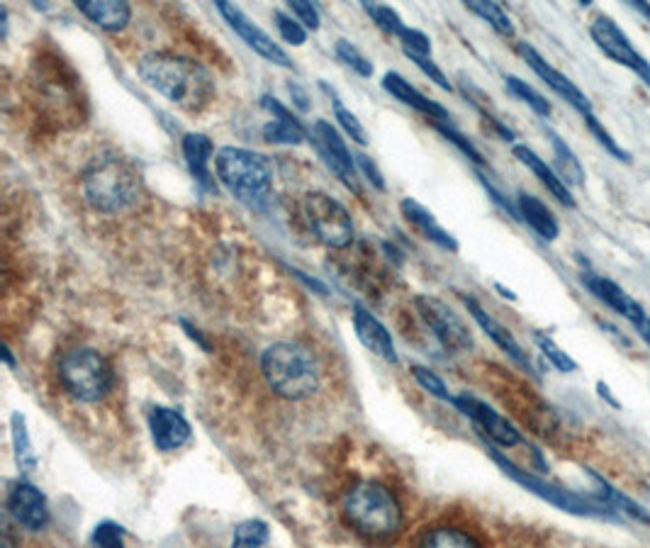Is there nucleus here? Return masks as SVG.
Segmentation results:
<instances>
[{
    "instance_id": "26",
    "label": "nucleus",
    "mask_w": 650,
    "mask_h": 548,
    "mask_svg": "<svg viewBox=\"0 0 650 548\" xmlns=\"http://www.w3.org/2000/svg\"><path fill=\"white\" fill-rule=\"evenodd\" d=\"M400 210H402V215H405V220L412 222V225L417 227L419 232L429 239V242H434L436 246H441V249H446V251H458L456 237H453L451 232H446V229L436 222V217L431 215L424 205H419L417 200L405 198L400 203Z\"/></svg>"
},
{
    "instance_id": "2",
    "label": "nucleus",
    "mask_w": 650,
    "mask_h": 548,
    "mask_svg": "<svg viewBox=\"0 0 650 548\" xmlns=\"http://www.w3.org/2000/svg\"><path fill=\"white\" fill-rule=\"evenodd\" d=\"M81 186L86 203L105 215L127 212L142 198V176L137 166L117 152L93 156L83 169Z\"/></svg>"
},
{
    "instance_id": "43",
    "label": "nucleus",
    "mask_w": 650,
    "mask_h": 548,
    "mask_svg": "<svg viewBox=\"0 0 650 548\" xmlns=\"http://www.w3.org/2000/svg\"><path fill=\"white\" fill-rule=\"evenodd\" d=\"M288 8L290 13H293V18L302 22L305 30H312V32L319 30V25H322L319 20L322 18H319V8L315 3H307V0H290Z\"/></svg>"
},
{
    "instance_id": "10",
    "label": "nucleus",
    "mask_w": 650,
    "mask_h": 548,
    "mask_svg": "<svg viewBox=\"0 0 650 548\" xmlns=\"http://www.w3.org/2000/svg\"><path fill=\"white\" fill-rule=\"evenodd\" d=\"M590 35L595 39L597 49L604 57L616 61V64L624 66V69L633 71V74L650 88V61L633 47V42L626 37V32L616 25V20L607 18V15H597L590 25Z\"/></svg>"
},
{
    "instance_id": "14",
    "label": "nucleus",
    "mask_w": 650,
    "mask_h": 548,
    "mask_svg": "<svg viewBox=\"0 0 650 548\" xmlns=\"http://www.w3.org/2000/svg\"><path fill=\"white\" fill-rule=\"evenodd\" d=\"M517 49H519L521 59H524L526 64H529V69L534 71V74L539 76L541 81L546 83V86L551 88L553 93L560 95V98H563L565 103L573 105V108L577 110V113H580L582 117L595 113V105H592V100L587 98L585 91H582L580 86H575V83L570 81V78L565 76L563 71H558L556 66L551 64V61L543 59L541 54L536 52L534 47H531V44L519 42V47H517Z\"/></svg>"
},
{
    "instance_id": "17",
    "label": "nucleus",
    "mask_w": 650,
    "mask_h": 548,
    "mask_svg": "<svg viewBox=\"0 0 650 548\" xmlns=\"http://www.w3.org/2000/svg\"><path fill=\"white\" fill-rule=\"evenodd\" d=\"M582 283H585V288L595 295L599 303L607 305L609 310L616 312V315H621L624 320H629L631 324H638L643 317H648L641 303H636V300H633L619 283L609 281V278L597 276V273H590V271L582 276Z\"/></svg>"
},
{
    "instance_id": "18",
    "label": "nucleus",
    "mask_w": 650,
    "mask_h": 548,
    "mask_svg": "<svg viewBox=\"0 0 650 548\" xmlns=\"http://www.w3.org/2000/svg\"><path fill=\"white\" fill-rule=\"evenodd\" d=\"M465 307H468L470 317H473V320L480 324V329H483L487 337H490L497 346H500V349L509 356V359L517 363V366L524 368L526 373H534V363H531L529 356H526V351L521 349V344L517 339H514V334L509 332L507 327H502V324L497 322L495 317H492L490 312H487L485 307L480 305L475 298H465Z\"/></svg>"
},
{
    "instance_id": "4",
    "label": "nucleus",
    "mask_w": 650,
    "mask_h": 548,
    "mask_svg": "<svg viewBox=\"0 0 650 548\" xmlns=\"http://www.w3.org/2000/svg\"><path fill=\"white\" fill-rule=\"evenodd\" d=\"M261 373L268 388L285 400H307L319 390V363L315 351L300 341H278L261 356Z\"/></svg>"
},
{
    "instance_id": "50",
    "label": "nucleus",
    "mask_w": 650,
    "mask_h": 548,
    "mask_svg": "<svg viewBox=\"0 0 650 548\" xmlns=\"http://www.w3.org/2000/svg\"><path fill=\"white\" fill-rule=\"evenodd\" d=\"M633 327H636V332L641 334V339L650 346V317H643V320L638 324H633Z\"/></svg>"
},
{
    "instance_id": "11",
    "label": "nucleus",
    "mask_w": 650,
    "mask_h": 548,
    "mask_svg": "<svg viewBox=\"0 0 650 548\" xmlns=\"http://www.w3.org/2000/svg\"><path fill=\"white\" fill-rule=\"evenodd\" d=\"M310 139L312 144H315L317 154L322 156L324 164L329 166V171H334L336 178H339L346 188L353 190L356 195H361L356 154L349 152V147H346V142L341 139V134L336 132V127H332V122L315 120Z\"/></svg>"
},
{
    "instance_id": "22",
    "label": "nucleus",
    "mask_w": 650,
    "mask_h": 548,
    "mask_svg": "<svg viewBox=\"0 0 650 548\" xmlns=\"http://www.w3.org/2000/svg\"><path fill=\"white\" fill-rule=\"evenodd\" d=\"M383 88L392 95V98L400 100V103L409 105V108H414L417 113L427 115L431 122H436V120L448 122V120H451V113H448L444 105L427 98V95H424L422 91H417V88H414L405 76L397 74V71H388V74L383 76Z\"/></svg>"
},
{
    "instance_id": "19",
    "label": "nucleus",
    "mask_w": 650,
    "mask_h": 548,
    "mask_svg": "<svg viewBox=\"0 0 650 548\" xmlns=\"http://www.w3.org/2000/svg\"><path fill=\"white\" fill-rule=\"evenodd\" d=\"M353 329H356L361 344L366 346L368 351H373L375 356H380V359L388 363L400 361V356H397V349H395V341H392L385 324L380 322L371 310H366L361 303L353 305Z\"/></svg>"
},
{
    "instance_id": "31",
    "label": "nucleus",
    "mask_w": 650,
    "mask_h": 548,
    "mask_svg": "<svg viewBox=\"0 0 650 548\" xmlns=\"http://www.w3.org/2000/svg\"><path fill=\"white\" fill-rule=\"evenodd\" d=\"M465 8L473 10L478 18H483L487 25L492 27V30L497 32V35L502 37H514V22L509 18L507 13H504V8L500 3H487V0H470V3H465Z\"/></svg>"
},
{
    "instance_id": "32",
    "label": "nucleus",
    "mask_w": 650,
    "mask_h": 548,
    "mask_svg": "<svg viewBox=\"0 0 650 548\" xmlns=\"http://www.w3.org/2000/svg\"><path fill=\"white\" fill-rule=\"evenodd\" d=\"M271 539V529L263 519H246L234 529L232 548H263Z\"/></svg>"
},
{
    "instance_id": "44",
    "label": "nucleus",
    "mask_w": 650,
    "mask_h": 548,
    "mask_svg": "<svg viewBox=\"0 0 650 548\" xmlns=\"http://www.w3.org/2000/svg\"><path fill=\"white\" fill-rule=\"evenodd\" d=\"M407 59L412 61L414 66H417L419 71H422L424 76H429V81H434L436 86L439 88H444V91L451 93L453 91V86H451V81H448L444 71L439 69V66H436V61L431 59V57H419V54H407Z\"/></svg>"
},
{
    "instance_id": "30",
    "label": "nucleus",
    "mask_w": 650,
    "mask_h": 548,
    "mask_svg": "<svg viewBox=\"0 0 650 548\" xmlns=\"http://www.w3.org/2000/svg\"><path fill=\"white\" fill-rule=\"evenodd\" d=\"M595 480H597V485H599V495H602L607 502H612L616 510H619V514L624 512L626 517L636 519V522L648 524V527H650V512L646 510V507L638 505V502L633 500V497L626 495V492L616 490L614 485H609L607 480L599 478V475H595Z\"/></svg>"
},
{
    "instance_id": "48",
    "label": "nucleus",
    "mask_w": 650,
    "mask_h": 548,
    "mask_svg": "<svg viewBox=\"0 0 650 548\" xmlns=\"http://www.w3.org/2000/svg\"><path fill=\"white\" fill-rule=\"evenodd\" d=\"M288 88H290V93H293V98H295V103H298V108L302 110V113H307V110H310V103H307V100H310V98H307V93L302 91V88L295 86V83H290Z\"/></svg>"
},
{
    "instance_id": "27",
    "label": "nucleus",
    "mask_w": 650,
    "mask_h": 548,
    "mask_svg": "<svg viewBox=\"0 0 650 548\" xmlns=\"http://www.w3.org/2000/svg\"><path fill=\"white\" fill-rule=\"evenodd\" d=\"M417 548H485L473 531L456 524H436L419 536Z\"/></svg>"
},
{
    "instance_id": "40",
    "label": "nucleus",
    "mask_w": 650,
    "mask_h": 548,
    "mask_svg": "<svg viewBox=\"0 0 650 548\" xmlns=\"http://www.w3.org/2000/svg\"><path fill=\"white\" fill-rule=\"evenodd\" d=\"M273 20H276L280 37H283L288 44H293V47H302V44L307 42V30L302 27V22L293 18V15H288L285 10H276V13H273Z\"/></svg>"
},
{
    "instance_id": "51",
    "label": "nucleus",
    "mask_w": 650,
    "mask_h": 548,
    "mask_svg": "<svg viewBox=\"0 0 650 548\" xmlns=\"http://www.w3.org/2000/svg\"><path fill=\"white\" fill-rule=\"evenodd\" d=\"M631 8L636 10V13H641L643 18L650 22V3H643V0H631Z\"/></svg>"
},
{
    "instance_id": "13",
    "label": "nucleus",
    "mask_w": 650,
    "mask_h": 548,
    "mask_svg": "<svg viewBox=\"0 0 650 548\" xmlns=\"http://www.w3.org/2000/svg\"><path fill=\"white\" fill-rule=\"evenodd\" d=\"M217 10H220L222 18L227 20V25L232 27L239 37H242V42H246V47L254 49L259 57L271 61V64H276V66H283V69H295L293 61H290V57H288V52H285L278 42H273V37L268 35L266 30H261V27L256 25V22L251 20L249 15L239 8V5L227 3V0H220V3H217Z\"/></svg>"
},
{
    "instance_id": "12",
    "label": "nucleus",
    "mask_w": 650,
    "mask_h": 548,
    "mask_svg": "<svg viewBox=\"0 0 650 548\" xmlns=\"http://www.w3.org/2000/svg\"><path fill=\"white\" fill-rule=\"evenodd\" d=\"M451 405H456L465 417L473 419L475 427H478L480 432H483L487 439L492 441V444L502 446V449H514V446L524 444V436H521L519 429L514 427L507 417H502L495 407H490L487 402L478 400L475 395L463 393V395L453 397Z\"/></svg>"
},
{
    "instance_id": "28",
    "label": "nucleus",
    "mask_w": 650,
    "mask_h": 548,
    "mask_svg": "<svg viewBox=\"0 0 650 548\" xmlns=\"http://www.w3.org/2000/svg\"><path fill=\"white\" fill-rule=\"evenodd\" d=\"M548 137H551L553 156H556V171L558 176L563 178L565 186H585V169H582L577 154L570 149V144L560 137L558 132L546 130Z\"/></svg>"
},
{
    "instance_id": "34",
    "label": "nucleus",
    "mask_w": 650,
    "mask_h": 548,
    "mask_svg": "<svg viewBox=\"0 0 650 548\" xmlns=\"http://www.w3.org/2000/svg\"><path fill=\"white\" fill-rule=\"evenodd\" d=\"M361 8L366 10V15L371 18L375 25L380 27L383 32H388V35L400 39L405 35L407 25L402 22L400 15H397V10H392L390 5H378V3H361Z\"/></svg>"
},
{
    "instance_id": "8",
    "label": "nucleus",
    "mask_w": 650,
    "mask_h": 548,
    "mask_svg": "<svg viewBox=\"0 0 650 548\" xmlns=\"http://www.w3.org/2000/svg\"><path fill=\"white\" fill-rule=\"evenodd\" d=\"M305 215L315 237L329 249H346L353 242V220L349 210L329 193L315 190L305 198Z\"/></svg>"
},
{
    "instance_id": "20",
    "label": "nucleus",
    "mask_w": 650,
    "mask_h": 548,
    "mask_svg": "<svg viewBox=\"0 0 650 548\" xmlns=\"http://www.w3.org/2000/svg\"><path fill=\"white\" fill-rule=\"evenodd\" d=\"M261 105L273 115V120L263 127V139L271 144H293L298 147L307 139V130L302 127V122L280 103L273 95H263Z\"/></svg>"
},
{
    "instance_id": "38",
    "label": "nucleus",
    "mask_w": 650,
    "mask_h": 548,
    "mask_svg": "<svg viewBox=\"0 0 650 548\" xmlns=\"http://www.w3.org/2000/svg\"><path fill=\"white\" fill-rule=\"evenodd\" d=\"M431 125H434V130H436V132L444 134V137L448 139V142L456 144V147L461 149V154L468 156V159L473 161V164H478V166H483V164H485V156L478 152V147H475V144L470 142V139L465 137V134L458 132L456 127H451V125H448V122H441V120L431 122Z\"/></svg>"
},
{
    "instance_id": "45",
    "label": "nucleus",
    "mask_w": 650,
    "mask_h": 548,
    "mask_svg": "<svg viewBox=\"0 0 650 548\" xmlns=\"http://www.w3.org/2000/svg\"><path fill=\"white\" fill-rule=\"evenodd\" d=\"M400 42H402V52H405V54H419V57H431V39L424 35V32L407 27L405 35L400 37Z\"/></svg>"
},
{
    "instance_id": "29",
    "label": "nucleus",
    "mask_w": 650,
    "mask_h": 548,
    "mask_svg": "<svg viewBox=\"0 0 650 548\" xmlns=\"http://www.w3.org/2000/svg\"><path fill=\"white\" fill-rule=\"evenodd\" d=\"M10 434H13V449H15V461H18V468L25 475L35 473L37 456H35V451H32V441H30V432H27L25 415L13 412V417H10Z\"/></svg>"
},
{
    "instance_id": "42",
    "label": "nucleus",
    "mask_w": 650,
    "mask_h": 548,
    "mask_svg": "<svg viewBox=\"0 0 650 548\" xmlns=\"http://www.w3.org/2000/svg\"><path fill=\"white\" fill-rule=\"evenodd\" d=\"M412 376H414V380H417L419 385H422L424 390H427V393L436 395V397H439V400H446V402H451V400H453V397L448 395V388H446L444 380H441L439 376H436L434 371H429V368H424V366H412Z\"/></svg>"
},
{
    "instance_id": "25",
    "label": "nucleus",
    "mask_w": 650,
    "mask_h": 548,
    "mask_svg": "<svg viewBox=\"0 0 650 548\" xmlns=\"http://www.w3.org/2000/svg\"><path fill=\"white\" fill-rule=\"evenodd\" d=\"M517 208H519V217L521 222H526L536 234L543 239V242H556L560 237V222L558 217L553 215L551 208L543 203L541 198L531 193H521L517 195Z\"/></svg>"
},
{
    "instance_id": "6",
    "label": "nucleus",
    "mask_w": 650,
    "mask_h": 548,
    "mask_svg": "<svg viewBox=\"0 0 650 548\" xmlns=\"http://www.w3.org/2000/svg\"><path fill=\"white\" fill-rule=\"evenodd\" d=\"M490 456H492V461L502 468L504 475H509L514 483H519L521 488L529 490L531 495L546 500L548 505L558 507V510L568 512V514H575V517H592V519H607V522H621L619 510H616L612 502L604 500L602 495H582V492L565 490L556 483H548V480L539 478V475L519 468L517 463L509 461V458L502 456L500 451H490Z\"/></svg>"
},
{
    "instance_id": "7",
    "label": "nucleus",
    "mask_w": 650,
    "mask_h": 548,
    "mask_svg": "<svg viewBox=\"0 0 650 548\" xmlns=\"http://www.w3.org/2000/svg\"><path fill=\"white\" fill-rule=\"evenodd\" d=\"M59 383L78 402H100L115 385L110 361L100 351L78 346L59 359Z\"/></svg>"
},
{
    "instance_id": "33",
    "label": "nucleus",
    "mask_w": 650,
    "mask_h": 548,
    "mask_svg": "<svg viewBox=\"0 0 650 548\" xmlns=\"http://www.w3.org/2000/svg\"><path fill=\"white\" fill-rule=\"evenodd\" d=\"M504 81H507L509 93L517 95V98L521 100V103L529 105V108L534 110L536 115H541V117H551V115H553V105H551V100L543 98V95H541L539 91H536V88H531L529 83L521 81L519 76H507V78H504Z\"/></svg>"
},
{
    "instance_id": "23",
    "label": "nucleus",
    "mask_w": 650,
    "mask_h": 548,
    "mask_svg": "<svg viewBox=\"0 0 650 548\" xmlns=\"http://www.w3.org/2000/svg\"><path fill=\"white\" fill-rule=\"evenodd\" d=\"M76 8L105 32H122L132 20V5L125 0H76Z\"/></svg>"
},
{
    "instance_id": "15",
    "label": "nucleus",
    "mask_w": 650,
    "mask_h": 548,
    "mask_svg": "<svg viewBox=\"0 0 650 548\" xmlns=\"http://www.w3.org/2000/svg\"><path fill=\"white\" fill-rule=\"evenodd\" d=\"M8 512L20 527L42 531L49 524V505L44 492L27 480L15 483L8 492Z\"/></svg>"
},
{
    "instance_id": "37",
    "label": "nucleus",
    "mask_w": 650,
    "mask_h": 548,
    "mask_svg": "<svg viewBox=\"0 0 650 548\" xmlns=\"http://www.w3.org/2000/svg\"><path fill=\"white\" fill-rule=\"evenodd\" d=\"M334 52H336V57L344 61V64L349 66L351 71H356L358 76H363V78L373 76V71H375L373 64L366 57H363L361 49L353 47L349 39H339V42H336V47H334Z\"/></svg>"
},
{
    "instance_id": "52",
    "label": "nucleus",
    "mask_w": 650,
    "mask_h": 548,
    "mask_svg": "<svg viewBox=\"0 0 650 548\" xmlns=\"http://www.w3.org/2000/svg\"><path fill=\"white\" fill-rule=\"evenodd\" d=\"M3 359H5V363H8V366H15V361H13V351H10L8 346H5V349H3Z\"/></svg>"
},
{
    "instance_id": "36",
    "label": "nucleus",
    "mask_w": 650,
    "mask_h": 548,
    "mask_svg": "<svg viewBox=\"0 0 650 548\" xmlns=\"http://www.w3.org/2000/svg\"><path fill=\"white\" fill-rule=\"evenodd\" d=\"M322 88L334 98V117L339 120V125L344 127V132L349 134V137L358 144V147H366V144L371 142V139H368V132H366V127L361 125V120H358V117L353 115L351 110H346L344 105H341V100L336 98L334 91L327 86V83H322Z\"/></svg>"
},
{
    "instance_id": "24",
    "label": "nucleus",
    "mask_w": 650,
    "mask_h": 548,
    "mask_svg": "<svg viewBox=\"0 0 650 548\" xmlns=\"http://www.w3.org/2000/svg\"><path fill=\"white\" fill-rule=\"evenodd\" d=\"M514 156L519 159V164H524L526 169L539 178L543 186H546L548 193H551L560 205H565V208H577L573 190L565 186V181L558 176V171L551 169V166H548L546 161H543L541 156L534 152V149L526 147V144H517V147H514Z\"/></svg>"
},
{
    "instance_id": "49",
    "label": "nucleus",
    "mask_w": 650,
    "mask_h": 548,
    "mask_svg": "<svg viewBox=\"0 0 650 548\" xmlns=\"http://www.w3.org/2000/svg\"><path fill=\"white\" fill-rule=\"evenodd\" d=\"M181 324H183V329H186V332H188V337H190V339H193V341H198V344H200V346H203V349H205V351H210V344H207V341H205L203 337H200V332H198V329H195V327H193V324L186 322V320H181Z\"/></svg>"
},
{
    "instance_id": "21",
    "label": "nucleus",
    "mask_w": 650,
    "mask_h": 548,
    "mask_svg": "<svg viewBox=\"0 0 650 548\" xmlns=\"http://www.w3.org/2000/svg\"><path fill=\"white\" fill-rule=\"evenodd\" d=\"M181 149H183V159H186V166H188L190 176L195 178V183H198L203 190L215 193L217 186H215V178H212V171H210L212 156H215V144H212V139L207 137V134L188 132V134H183Z\"/></svg>"
},
{
    "instance_id": "47",
    "label": "nucleus",
    "mask_w": 650,
    "mask_h": 548,
    "mask_svg": "<svg viewBox=\"0 0 650 548\" xmlns=\"http://www.w3.org/2000/svg\"><path fill=\"white\" fill-rule=\"evenodd\" d=\"M597 390H599V397H602L604 402H609V405H612L614 410H621V402L616 400V397L612 395V388H609L607 383H602V380H599V383H597Z\"/></svg>"
},
{
    "instance_id": "9",
    "label": "nucleus",
    "mask_w": 650,
    "mask_h": 548,
    "mask_svg": "<svg viewBox=\"0 0 650 548\" xmlns=\"http://www.w3.org/2000/svg\"><path fill=\"white\" fill-rule=\"evenodd\" d=\"M414 307H417L422 322L434 332V337L441 341L444 349L453 351V354H463V351L473 349V334H470L468 324L444 300L434 298V295H417Z\"/></svg>"
},
{
    "instance_id": "41",
    "label": "nucleus",
    "mask_w": 650,
    "mask_h": 548,
    "mask_svg": "<svg viewBox=\"0 0 650 548\" xmlns=\"http://www.w3.org/2000/svg\"><path fill=\"white\" fill-rule=\"evenodd\" d=\"M95 548H125V529L115 522H100L93 529Z\"/></svg>"
},
{
    "instance_id": "35",
    "label": "nucleus",
    "mask_w": 650,
    "mask_h": 548,
    "mask_svg": "<svg viewBox=\"0 0 650 548\" xmlns=\"http://www.w3.org/2000/svg\"><path fill=\"white\" fill-rule=\"evenodd\" d=\"M585 127H587V130H590L592 137L597 139L599 147H602L604 152H607L609 156H614V159L621 161V164H629L631 154L626 152V149L621 147L619 142H616V139L612 137V132H607V127L602 125V120H599V117L595 113L585 115Z\"/></svg>"
},
{
    "instance_id": "16",
    "label": "nucleus",
    "mask_w": 650,
    "mask_h": 548,
    "mask_svg": "<svg viewBox=\"0 0 650 548\" xmlns=\"http://www.w3.org/2000/svg\"><path fill=\"white\" fill-rule=\"evenodd\" d=\"M149 432L156 449L164 451V454L183 449V446L190 441V436H193V429H190L188 419L178 410H173V407H164V405L151 407Z\"/></svg>"
},
{
    "instance_id": "5",
    "label": "nucleus",
    "mask_w": 650,
    "mask_h": 548,
    "mask_svg": "<svg viewBox=\"0 0 650 548\" xmlns=\"http://www.w3.org/2000/svg\"><path fill=\"white\" fill-rule=\"evenodd\" d=\"M220 183L239 203L263 208L273 193V166L266 156L244 147H222L215 156Z\"/></svg>"
},
{
    "instance_id": "1",
    "label": "nucleus",
    "mask_w": 650,
    "mask_h": 548,
    "mask_svg": "<svg viewBox=\"0 0 650 548\" xmlns=\"http://www.w3.org/2000/svg\"><path fill=\"white\" fill-rule=\"evenodd\" d=\"M139 76L178 108L200 113L215 98V81L200 61L171 52H149L139 61Z\"/></svg>"
},
{
    "instance_id": "39",
    "label": "nucleus",
    "mask_w": 650,
    "mask_h": 548,
    "mask_svg": "<svg viewBox=\"0 0 650 548\" xmlns=\"http://www.w3.org/2000/svg\"><path fill=\"white\" fill-rule=\"evenodd\" d=\"M536 344H539L543 356H546V359L551 361V366L558 368L560 373H575L577 368H580L573 356L565 354V351L560 349V346L551 337H543V334H539V337H536Z\"/></svg>"
},
{
    "instance_id": "46",
    "label": "nucleus",
    "mask_w": 650,
    "mask_h": 548,
    "mask_svg": "<svg viewBox=\"0 0 650 548\" xmlns=\"http://www.w3.org/2000/svg\"><path fill=\"white\" fill-rule=\"evenodd\" d=\"M356 166H358V171H361L363 176H366L368 181H371L375 188H378V190H385V178H383V173H380L378 166H375V161L371 159V156H366V154H356Z\"/></svg>"
},
{
    "instance_id": "3",
    "label": "nucleus",
    "mask_w": 650,
    "mask_h": 548,
    "mask_svg": "<svg viewBox=\"0 0 650 548\" xmlns=\"http://www.w3.org/2000/svg\"><path fill=\"white\" fill-rule=\"evenodd\" d=\"M344 517L356 534L371 541L395 539L405 529V507L380 480H361L346 492Z\"/></svg>"
}]
</instances>
